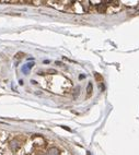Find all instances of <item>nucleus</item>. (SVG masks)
<instances>
[{"label": "nucleus", "mask_w": 139, "mask_h": 155, "mask_svg": "<svg viewBox=\"0 0 139 155\" xmlns=\"http://www.w3.org/2000/svg\"><path fill=\"white\" fill-rule=\"evenodd\" d=\"M98 10H99V12H101V13H103V12H105L106 10V5L105 3H100L99 6H98Z\"/></svg>", "instance_id": "f03ea898"}, {"label": "nucleus", "mask_w": 139, "mask_h": 155, "mask_svg": "<svg viewBox=\"0 0 139 155\" xmlns=\"http://www.w3.org/2000/svg\"><path fill=\"white\" fill-rule=\"evenodd\" d=\"M47 155H60V153H59V151H58L57 149L53 148V149H50L49 151H48Z\"/></svg>", "instance_id": "f257e3e1"}, {"label": "nucleus", "mask_w": 139, "mask_h": 155, "mask_svg": "<svg viewBox=\"0 0 139 155\" xmlns=\"http://www.w3.org/2000/svg\"><path fill=\"white\" fill-rule=\"evenodd\" d=\"M91 90H92V85L89 84V86H88V93H91Z\"/></svg>", "instance_id": "7ed1b4c3"}]
</instances>
